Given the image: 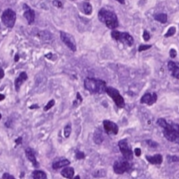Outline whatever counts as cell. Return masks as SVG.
Returning <instances> with one entry per match:
<instances>
[{"mask_svg": "<svg viewBox=\"0 0 179 179\" xmlns=\"http://www.w3.org/2000/svg\"><path fill=\"white\" fill-rule=\"evenodd\" d=\"M134 154L136 155L137 157H140L141 154H142V151H141V149H139V148H135V149H134Z\"/></svg>", "mask_w": 179, "mask_h": 179, "instance_id": "obj_34", "label": "cell"}, {"mask_svg": "<svg viewBox=\"0 0 179 179\" xmlns=\"http://www.w3.org/2000/svg\"><path fill=\"white\" fill-rule=\"evenodd\" d=\"M111 37L115 39L116 41H120V42H122L129 47H131L134 42L133 38L128 33H121L118 31H113L111 33Z\"/></svg>", "mask_w": 179, "mask_h": 179, "instance_id": "obj_6", "label": "cell"}, {"mask_svg": "<svg viewBox=\"0 0 179 179\" xmlns=\"http://www.w3.org/2000/svg\"><path fill=\"white\" fill-rule=\"evenodd\" d=\"M146 159L151 164L159 165L162 163L163 157L161 154H156L154 156H146Z\"/></svg>", "mask_w": 179, "mask_h": 179, "instance_id": "obj_16", "label": "cell"}, {"mask_svg": "<svg viewBox=\"0 0 179 179\" xmlns=\"http://www.w3.org/2000/svg\"><path fill=\"white\" fill-rule=\"evenodd\" d=\"M22 137H19V138L16 139V141H15V142H16V144H21L22 143Z\"/></svg>", "mask_w": 179, "mask_h": 179, "instance_id": "obj_36", "label": "cell"}, {"mask_svg": "<svg viewBox=\"0 0 179 179\" xmlns=\"http://www.w3.org/2000/svg\"><path fill=\"white\" fill-rule=\"evenodd\" d=\"M75 156H76V159H84V157H85L84 153L81 152V151H77Z\"/></svg>", "mask_w": 179, "mask_h": 179, "instance_id": "obj_29", "label": "cell"}, {"mask_svg": "<svg viewBox=\"0 0 179 179\" xmlns=\"http://www.w3.org/2000/svg\"><path fill=\"white\" fill-rule=\"evenodd\" d=\"M103 127L107 134H117L118 130H119L118 125L116 123L109 121V120L103 121Z\"/></svg>", "mask_w": 179, "mask_h": 179, "instance_id": "obj_10", "label": "cell"}, {"mask_svg": "<svg viewBox=\"0 0 179 179\" xmlns=\"http://www.w3.org/2000/svg\"><path fill=\"white\" fill-rule=\"evenodd\" d=\"M33 177L35 179H46L47 178V175L43 171L35 170L33 172Z\"/></svg>", "mask_w": 179, "mask_h": 179, "instance_id": "obj_21", "label": "cell"}, {"mask_svg": "<svg viewBox=\"0 0 179 179\" xmlns=\"http://www.w3.org/2000/svg\"><path fill=\"white\" fill-rule=\"evenodd\" d=\"M176 32H177V30H176V27H170V28L168 29V33L165 34V37H166V38L171 37V36H173V35L176 33Z\"/></svg>", "mask_w": 179, "mask_h": 179, "instance_id": "obj_24", "label": "cell"}, {"mask_svg": "<svg viewBox=\"0 0 179 179\" xmlns=\"http://www.w3.org/2000/svg\"><path fill=\"white\" fill-rule=\"evenodd\" d=\"M154 19L161 24H166L168 21V15L166 14H157L154 15Z\"/></svg>", "mask_w": 179, "mask_h": 179, "instance_id": "obj_22", "label": "cell"}, {"mask_svg": "<svg viewBox=\"0 0 179 179\" xmlns=\"http://www.w3.org/2000/svg\"><path fill=\"white\" fill-rule=\"evenodd\" d=\"M132 168V165L129 162L128 159L123 158V159H119L118 160H116L113 165V168L116 174L118 175H122L125 172H128Z\"/></svg>", "mask_w": 179, "mask_h": 179, "instance_id": "obj_4", "label": "cell"}, {"mask_svg": "<svg viewBox=\"0 0 179 179\" xmlns=\"http://www.w3.org/2000/svg\"><path fill=\"white\" fill-rule=\"evenodd\" d=\"M60 38L62 41L65 43V45L71 49L73 52H75L76 49H77V47H76V42H75V40L73 38V36L69 33H65V32H60Z\"/></svg>", "mask_w": 179, "mask_h": 179, "instance_id": "obj_9", "label": "cell"}, {"mask_svg": "<svg viewBox=\"0 0 179 179\" xmlns=\"http://www.w3.org/2000/svg\"><path fill=\"white\" fill-rule=\"evenodd\" d=\"M98 19L100 22L107 25V28L114 30L118 26V20L117 16L114 12L107 10L105 8L100 9L98 12Z\"/></svg>", "mask_w": 179, "mask_h": 179, "instance_id": "obj_2", "label": "cell"}, {"mask_svg": "<svg viewBox=\"0 0 179 179\" xmlns=\"http://www.w3.org/2000/svg\"><path fill=\"white\" fill-rule=\"evenodd\" d=\"M4 76H5V72H4V70L0 67V79H2Z\"/></svg>", "mask_w": 179, "mask_h": 179, "instance_id": "obj_35", "label": "cell"}, {"mask_svg": "<svg viewBox=\"0 0 179 179\" xmlns=\"http://www.w3.org/2000/svg\"><path fill=\"white\" fill-rule=\"evenodd\" d=\"M106 92L111 97V98L114 100L116 105L118 107H124V98L121 96V94L119 93V91L115 88L112 87H108L107 88Z\"/></svg>", "mask_w": 179, "mask_h": 179, "instance_id": "obj_7", "label": "cell"}, {"mask_svg": "<svg viewBox=\"0 0 179 179\" xmlns=\"http://www.w3.org/2000/svg\"><path fill=\"white\" fill-rule=\"evenodd\" d=\"M167 159L168 162H179V157L177 156H168Z\"/></svg>", "mask_w": 179, "mask_h": 179, "instance_id": "obj_25", "label": "cell"}, {"mask_svg": "<svg viewBox=\"0 0 179 179\" xmlns=\"http://www.w3.org/2000/svg\"><path fill=\"white\" fill-rule=\"evenodd\" d=\"M157 94L156 93H146L141 98L142 104H147V105H152L157 101Z\"/></svg>", "mask_w": 179, "mask_h": 179, "instance_id": "obj_12", "label": "cell"}, {"mask_svg": "<svg viewBox=\"0 0 179 179\" xmlns=\"http://www.w3.org/2000/svg\"><path fill=\"white\" fill-rule=\"evenodd\" d=\"M168 70L173 77L179 79V63H176L174 61H169L168 64Z\"/></svg>", "mask_w": 179, "mask_h": 179, "instance_id": "obj_13", "label": "cell"}, {"mask_svg": "<svg viewBox=\"0 0 179 179\" xmlns=\"http://www.w3.org/2000/svg\"><path fill=\"white\" fill-rule=\"evenodd\" d=\"M84 87L91 93H105L107 90L106 82L99 79L95 78H86L84 80Z\"/></svg>", "mask_w": 179, "mask_h": 179, "instance_id": "obj_3", "label": "cell"}, {"mask_svg": "<svg viewBox=\"0 0 179 179\" xmlns=\"http://www.w3.org/2000/svg\"><path fill=\"white\" fill-rule=\"evenodd\" d=\"M157 124L163 129V134L167 140L179 144V124L168 123L164 118H159Z\"/></svg>", "mask_w": 179, "mask_h": 179, "instance_id": "obj_1", "label": "cell"}, {"mask_svg": "<svg viewBox=\"0 0 179 179\" xmlns=\"http://www.w3.org/2000/svg\"><path fill=\"white\" fill-rule=\"evenodd\" d=\"M18 60H19V55L16 54V55H15V62H18Z\"/></svg>", "mask_w": 179, "mask_h": 179, "instance_id": "obj_39", "label": "cell"}, {"mask_svg": "<svg viewBox=\"0 0 179 179\" xmlns=\"http://www.w3.org/2000/svg\"><path fill=\"white\" fill-rule=\"evenodd\" d=\"M93 140L96 144H101L103 142V135H102V132L100 129L95 131L94 135H93Z\"/></svg>", "mask_w": 179, "mask_h": 179, "instance_id": "obj_19", "label": "cell"}, {"mask_svg": "<svg viewBox=\"0 0 179 179\" xmlns=\"http://www.w3.org/2000/svg\"><path fill=\"white\" fill-rule=\"evenodd\" d=\"M53 5L55 7H63V4L60 1H58V0H54L53 1Z\"/></svg>", "mask_w": 179, "mask_h": 179, "instance_id": "obj_32", "label": "cell"}, {"mask_svg": "<svg viewBox=\"0 0 179 179\" xmlns=\"http://www.w3.org/2000/svg\"><path fill=\"white\" fill-rule=\"evenodd\" d=\"M70 164V161L68 159H61V160H57V161H54L52 164V168L54 169H58V168H65L67 167L68 165Z\"/></svg>", "mask_w": 179, "mask_h": 179, "instance_id": "obj_18", "label": "cell"}, {"mask_svg": "<svg viewBox=\"0 0 179 179\" xmlns=\"http://www.w3.org/2000/svg\"><path fill=\"white\" fill-rule=\"evenodd\" d=\"M27 79H28V76H27V73H25V72H22V73H20V75L17 77L16 79H15V86L16 91H19V90L21 88L22 84H23Z\"/></svg>", "mask_w": 179, "mask_h": 179, "instance_id": "obj_15", "label": "cell"}, {"mask_svg": "<svg viewBox=\"0 0 179 179\" xmlns=\"http://www.w3.org/2000/svg\"><path fill=\"white\" fill-rule=\"evenodd\" d=\"M45 57H47V58H51V53H49V55H46Z\"/></svg>", "mask_w": 179, "mask_h": 179, "instance_id": "obj_42", "label": "cell"}, {"mask_svg": "<svg viewBox=\"0 0 179 179\" xmlns=\"http://www.w3.org/2000/svg\"><path fill=\"white\" fill-rule=\"evenodd\" d=\"M178 3H179V0H178Z\"/></svg>", "mask_w": 179, "mask_h": 179, "instance_id": "obj_44", "label": "cell"}, {"mask_svg": "<svg viewBox=\"0 0 179 179\" xmlns=\"http://www.w3.org/2000/svg\"><path fill=\"white\" fill-rule=\"evenodd\" d=\"M30 108H31V109H33V108H38V106H37V105H33V106L30 107Z\"/></svg>", "mask_w": 179, "mask_h": 179, "instance_id": "obj_41", "label": "cell"}, {"mask_svg": "<svg viewBox=\"0 0 179 179\" xmlns=\"http://www.w3.org/2000/svg\"><path fill=\"white\" fill-rule=\"evenodd\" d=\"M77 98H78V99H79V100H80V101H82V98H81V95H80V93H79V92H78V93H77Z\"/></svg>", "mask_w": 179, "mask_h": 179, "instance_id": "obj_37", "label": "cell"}, {"mask_svg": "<svg viewBox=\"0 0 179 179\" xmlns=\"http://www.w3.org/2000/svg\"><path fill=\"white\" fill-rule=\"evenodd\" d=\"M151 45H141V46L139 47L138 51L142 52V51H144V50L151 49Z\"/></svg>", "mask_w": 179, "mask_h": 179, "instance_id": "obj_28", "label": "cell"}, {"mask_svg": "<svg viewBox=\"0 0 179 179\" xmlns=\"http://www.w3.org/2000/svg\"><path fill=\"white\" fill-rule=\"evenodd\" d=\"M23 8L24 10V16L27 20L28 24H32L34 22V19H35V13L33 11V9L31 8L28 5L26 4H24L23 6Z\"/></svg>", "mask_w": 179, "mask_h": 179, "instance_id": "obj_11", "label": "cell"}, {"mask_svg": "<svg viewBox=\"0 0 179 179\" xmlns=\"http://www.w3.org/2000/svg\"><path fill=\"white\" fill-rule=\"evenodd\" d=\"M177 50L174 49H170V51H169V56H170V57H172V58H175V57H177Z\"/></svg>", "mask_w": 179, "mask_h": 179, "instance_id": "obj_31", "label": "cell"}, {"mask_svg": "<svg viewBox=\"0 0 179 179\" xmlns=\"http://www.w3.org/2000/svg\"><path fill=\"white\" fill-rule=\"evenodd\" d=\"M55 103H56V102H55V100H54V99H51V100L49 101V103H48V104H47L46 106L44 107V111H48L49 109H50V108H51L52 107L55 105Z\"/></svg>", "mask_w": 179, "mask_h": 179, "instance_id": "obj_26", "label": "cell"}, {"mask_svg": "<svg viewBox=\"0 0 179 179\" xmlns=\"http://www.w3.org/2000/svg\"><path fill=\"white\" fill-rule=\"evenodd\" d=\"M2 23L8 28H13L15 24L16 14L12 9H7L2 14Z\"/></svg>", "mask_w": 179, "mask_h": 179, "instance_id": "obj_5", "label": "cell"}, {"mask_svg": "<svg viewBox=\"0 0 179 179\" xmlns=\"http://www.w3.org/2000/svg\"><path fill=\"white\" fill-rule=\"evenodd\" d=\"M118 147L120 149V151L123 154V157L126 159H128L129 161L133 159V152L131 149V147L129 146L126 139H123L121 141H119L118 142Z\"/></svg>", "mask_w": 179, "mask_h": 179, "instance_id": "obj_8", "label": "cell"}, {"mask_svg": "<svg viewBox=\"0 0 179 179\" xmlns=\"http://www.w3.org/2000/svg\"><path fill=\"white\" fill-rule=\"evenodd\" d=\"M79 8L86 15H90L92 13V7L90 3H81V5H79Z\"/></svg>", "mask_w": 179, "mask_h": 179, "instance_id": "obj_17", "label": "cell"}, {"mask_svg": "<svg viewBox=\"0 0 179 179\" xmlns=\"http://www.w3.org/2000/svg\"><path fill=\"white\" fill-rule=\"evenodd\" d=\"M71 132H72V126H71V124H67L65 125V129H64V135H65V138H68L71 134Z\"/></svg>", "mask_w": 179, "mask_h": 179, "instance_id": "obj_23", "label": "cell"}, {"mask_svg": "<svg viewBox=\"0 0 179 179\" xmlns=\"http://www.w3.org/2000/svg\"><path fill=\"white\" fill-rule=\"evenodd\" d=\"M25 155H26L27 159L33 163V166H34L35 168H39V166H40L39 162L37 161V159H36V157H35V155H34V152H33V151L31 148H27V149L25 150Z\"/></svg>", "mask_w": 179, "mask_h": 179, "instance_id": "obj_14", "label": "cell"}, {"mask_svg": "<svg viewBox=\"0 0 179 179\" xmlns=\"http://www.w3.org/2000/svg\"><path fill=\"white\" fill-rule=\"evenodd\" d=\"M61 175L65 177V178H72L74 175V169L73 168H64L62 172H61Z\"/></svg>", "mask_w": 179, "mask_h": 179, "instance_id": "obj_20", "label": "cell"}, {"mask_svg": "<svg viewBox=\"0 0 179 179\" xmlns=\"http://www.w3.org/2000/svg\"><path fill=\"white\" fill-rule=\"evenodd\" d=\"M5 98H6V97H5V95H3V94H0V101H1V100H4V99H5Z\"/></svg>", "mask_w": 179, "mask_h": 179, "instance_id": "obj_38", "label": "cell"}, {"mask_svg": "<svg viewBox=\"0 0 179 179\" xmlns=\"http://www.w3.org/2000/svg\"><path fill=\"white\" fill-rule=\"evenodd\" d=\"M1 117H2V116H1V114H0V119H1Z\"/></svg>", "mask_w": 179, "mask_h": 179, "instance_id": "obj_43", "label": "cell"}, {"mask_svg": "<svg viewBox=\"0 0 179 179\" xmlns=\"http://www.w3.org/2000/svg\"><path fill=\"white\" fill-rule=\"evenodd\" d=\"M146 143L150 147H151V148H156V147L159 146V144L156 142L152 141V140H146Z\"/></svg>", "mask_w": 179, "mask_h": 179, "instance_id": "obj_27", "label": "cell"}, {"mask_svg": "<svg viewBox=\"0 0 179 179\" xmlns=\"http://www.w3.org/2000/svg\"><path fill=\"white\" fill-rule=\"evenodd\" d=\"M2 178H4V179H15V177H13V176H12V175H10V174L5 173V174L3 175Z\"/></svg>", "mask_w": 179, "mask_h": 179, "instance_id": "obj_33", "label": "cell"}, {"mask_svg": "<svg viewBox=\"0 0 179 179\" xmlns=\"http://www.w3.org/2000/svg\"><path fill=\"white\" fill-rule=\"evenodd\" d=\"M142 37H143V40L145 41H148L150 39H151V35H150V33H148L147 31H144V32H143Z\"/></svg>", "mask_w": 179, "mask_h": 179, "instance_id": "obj_30", "label": "cell"}, {"mask_svg": "<svg viewBox=\"0 0 179 179\" xmlns=\"http://www.w3.org/2000/svg\"><path fill=\"white\" fill-rule=\"evenodd\" d=\"M117 2H119L120 4H122V5H124V3H125V1L124 0H116Z\"/></svg>", "mask_w": 179, "mask_h": 179, "instance_id": "obj_40", "label": "cell"}]
</instances>
